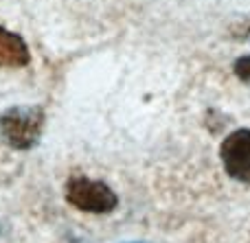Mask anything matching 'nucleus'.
<instances>
[{
  "label": "nucleus",
  "mask_w": 250,
  "mask_h": 243,
  "mask_svg": "<svg viewBox=\"0 0 250 243\" xmlns=\"http://www.w3.org/2000/svg\"><path fill=\"white\" fill-rule=\"evenodd\" d=\"M44 131L42 105H13L0 114V136L9 147L29 151L40 143Z\"/></svg>",
  "instance_id": "1"
},
{
  "label": "nucleus",
  "mask_w": 250,
  "mask_h": 243,
  "mask_svg": "<svg viewBox=\"0 0 250 243\" xmlns=\"http://www.w3.org/2000/svg\"><path fill=\"white\" fill-rule=\"evenodd\" d=\"M66 202L77 210L92 215H108L119 206L117 193L108 184L86 175H73L66 182Z\"/></svg>",
  "instance_id": "2"
},
{
  "label": "nucleus",
  "mask_w": 250,
  "mask_h": 243,
  "mask_svg": "<svg viewBox=\"0 0 250 243\" xmlns=\"http://www.w3.org/2000/svg\"><path fill=\"white\" fill-rule=\"evenodd\" d=\"M220 160L233 180L250 184V127L235 130L222 140Z\"/></svg>",
  "instance_id": "3"
},
{
  "label": "nucleus",
  "mask_w": 250,
  "mask_h": 243,
  "mask_svg": "<svg viewBox=\"0 0 250 243\" xmlns=\"http://www.w3.org/2000/svg\"><path fill=\"white\" fill-rule=\"evenodd\" d=\"M31 61V51L24 37L0 26V68H24Z\"/></svg>",
  "instance_id": "4"
},
{
  "label": "nucleus",
  "mask_w": 250,
  "mask_h": 243,
  "mask_svg": "<svg viewBox=\"0 0 250 243\" xmlns=\"http://www.w3.org/2000/svg\"><path fill=\"white\" fill-rule=\"evenodd\" d=\"M235 75H237L242 81L250 83V55H244L235 61Z\"/></svg>",
  "instance_id": "5"
},
{
  "label": "nucleus",
  "mask_w": 250,
  "mask_h": 243,
  "mask_svg": "<svg viewBox=\"0 0 250 243\" xmlns=\"http://www.w3.org/2000/svg\"><path fill=\"white\" fill-rule=\"evenodd\" d=\"M230 35L237 39H250V20H244L239 26H233Z\"/></svg>",
  "instance_id": "6"
},
{
  "label": "nucleus",
  "mask_w": 250,
  "mask_h": 243,
  "mask_svg": "<svg viewBox=\"0 0 250 243\" xmlns=\"http://www.w3.org/2000/svg\"><path fill=\"white\" fill-rule=\"evenodd\" d=\"M132 243H145V241H132Z\"/></svg>",
  "instance_id": "7"
}]
</instances>
